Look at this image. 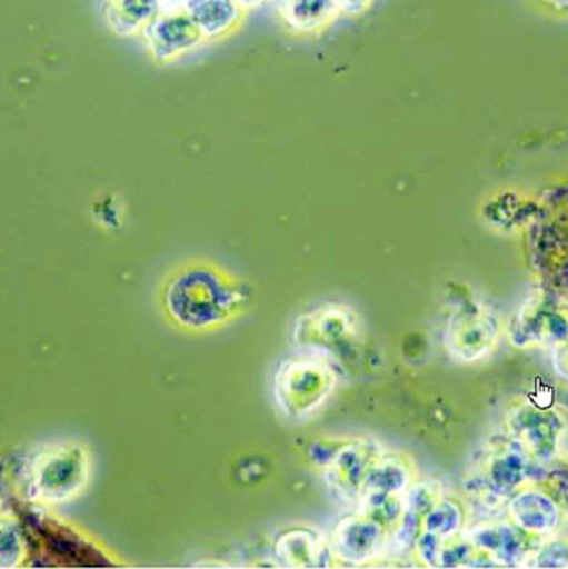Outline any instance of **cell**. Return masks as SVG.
Wrapping results in <instances>:
<instances>
[{
    "instance_id": "6da1fadb",
    "label": "cell",
    "mask_w": 568,
    "mask_h": 569,
    "mask_svg": "<svg viewBox=\"0 0 568 569\" xmlns=\"http://www.w3.org/2000/svg\"><path fill=\"white\" fill-rule=\"evenodd\" d=\"M253 299L248 282L205 259L181 262L161 284L168 321L188 332L221 328L247 311Z\"/></svg>"
},
{
    "instance_id": "7a4b0ae2",
    "label": "cell",
    "mask_w": 568,
    "mask_h": 569,
    "mask_svg": "<svg viewBox=\"0 0 568 569\" xmlns=\"http://www.w3.org/2000/svg\"><path fill=\"white\" fill-rule=\"evenodd\" d=\"M89 457L77 443H53L37 450L22 465L20 491L27 500L63 503L89 481Z\"/></svg>"
},
{
    "instance_id": "3957f363",
    "label": "cell",
    "mask_w": 568,
    "mask_h": 569,
    "mask_svg": "<svg viewBox=\"0 0 568 569\" xmlns=\"http://www.w3.org/2000/svg\"><path fill=\"white\" fill-rule=\"evenodd\" d=\"M336 376L321 359H292L277 372V402L292 419L311 416L335 389Z\"/></svg>"
},
{
    "instance_id": "277c9868",
    "label": "cell",
    "mask_w": 568,
    "mask_h": 569,
    "mask_svg": "<svg viewBox=\"0 0 568 569\" xmlns=\"http://www.w3.org/2000/svg\"><path fill=\"white\" fill-rule=\"evenodd\" d=\"M139 37L157 66H170L208 43L197 23L177 3H165L163 10L143 27Z\"/></svg>"
},
{
    "instance_id": "5b68a950",
    "label": "cell",
    "mask_w": 568,
    "mask_h": 569,
    "mask_svg": "<svg viewBox=\"0 0 568 569\" xmlns=\"http://www.w3.org/2000/svg\"><path fill=\"white\" fill-rule=\"evenodd\" d=\"M295 336L308 349H339L345 339L356 336L355 312L341 305L321 306L296 322Z\"/></svg>"
},
{
    "instance_id": "8992f818",
    "label": "cell",
    "mask_w": 568,
    "mask_h": 569,
    "mask_svg": "<svg viewBox=\"0 0 568 569\" xmlns=\"http://www.w3.org/2000/svg\"><path fill=\"white\" fill-rule=\"evenodd\" d=\"M388 533L385 527L366 515L346 518L335 531V558L349 565L375 561L386 550Z\"/></svg>"
},
{
    "instance_id": "52a82bcc",
    "label": "cell",
    "mask_w": 568,
    "mask_h": 569,
    "mask_svg": "<svg viewBox=\"0 0 568 569\" xmlns=\"http://www.w3.org/2000/svg\"><path fill=\"white\" fill-rule=\"evenodd\" d=\"M177 3L191 17L207 42L230 39L243 27L248 10L237 0H165Z\"/></svg>"
},
{
    "instance_id": "ba28073f",
    "label": "cell",
    "mask_w": 568,
    "mask_h": 569,
    "mask_svg": "<svg viewBox=\"0 0 568 569\" xmlns=\"http://www.w3.org/2000/svg\"><path fill=\"white\" fill-rule=\"evenodd\" d=\"M278 20L295 37H319L328 32L341 17L336 0H280Z\"/></svg>"
},
{
    "instance_id": "9c48e42d",
    "label": "cell",
    "mask_w": 568,
    "mask_h": 569,
    "mask_svg": "<svg viewBox=\"0 0 568 569\" xmlns=\"http://www.w3.org/2000/svg\"><path fill=\"white\" fill-rule=\"evenodd\" d=\"M379 456L381 452H379L378 443L368 442V440L345 443L338 450L331 463L326 468L335 477L332 483L341 497L349 498V500L359 498L362 481Z\"/></svg>"
},
{
    "instance_id": "30bf717a",
    "label": "cell",
    "mask_w": 568,
    "mask_h": 569,
    "mask_svg": "<svg viewBox=\"0 0 568 569\" xmlns=\"http://www.w3.org/2000/svg\"><path fill=\"white\" fill-rule=\"evenodd\" d=\"M165 0H103V20L117 37H139L151 19L163 10Z\"/></svg>"
},
{
    "instance_id": "8fae6325",
    "label": "cell",
    "mask_w": 568,
    "mask_h": 569,
    "mask_svg": "<svg viewBox=\"0 0 568 569\" xmlns=\"http://www.w3.org/2000/svg\"><path fill=\"white\" fill-rule=\"evenodd\" d=\"M278 555L289 567H312L322 545L309 531H289L277 545Z\"/></svg>"
},
{
    "instance_id": "7c38bea8",
    "label": "cell",
    "mask_w": 568,
    "mask_h": 569,
    "mask_svg": "<svg viewBox=\"0 0 568 569\" xmlns=\"http://www.w3.org/2000/svg\"><path fill=\"white\" fill-rule=\"evenodd\" d=\"M26 545L16 521L0 520V568H13L22 563Z\"/></svg>"
},
{
    "instance_id": "4fadbf2b",
    "label": "cell",
    "mask_w": 568,
    "mask_h": 569,
    "mask_svg": "<svg viewBox=\"0 0 568 569\" xmlns=\"http://www.w3.org/2000/svg\"><path fill=\"white\" fill-rule=\"evenodd\" d=\"M336 2H338L339 10H341V16L358 19V17L369 12L375 0H336Z\"/></svg>"
},
{
    "instance_id": "5bb4252c",
    "label": "cell",
    "mask_w": 568,
    "mask_h": 569,
    "mask_svg": "<svg viewBox=\"0 0 568 569\" xmlns=\"http://www.w3.org/2000/svg\"><path fill=\"white\" fill-rule=\"evenodd\" d=\"M243 9L251 10L257 9V7L263 6L268 0H237Z\"/></svg>"
},
{
    "instance_id": "9a60e30c",
    "label": "cell",
    "mask_w": 568,
    "mask_h": 569,
    "mask_svg": "<svg viewBox=\"0 0 568 569\" xmlns=\"http://www.w3.org/2000/svg\"><path fill=\"white\" fill-rule=\"evenodd\" d=\"M547 2L556 3L559 7H568V0H547Z\"/></svg>"
}]
</instances>
